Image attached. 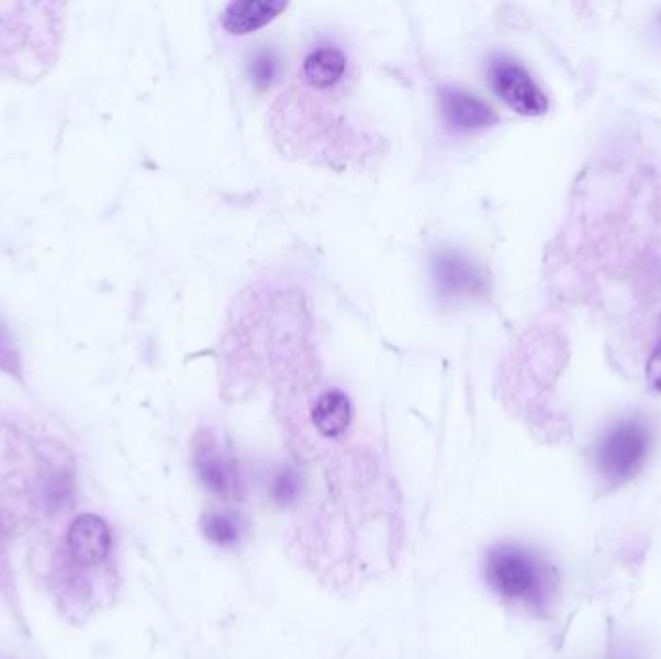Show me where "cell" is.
<instances>
[{
	"label": "cell",
	"mask_w": 661,
	"mask_h": 659,
	"mask_svg": "<svg viewBox=\"0 0 661 659\" xmlns=\"http://www.w3.org/2000/svg\"><path fill=\"white\" fill-rule=\"evenodd\" d=\"M65 4H0V80H40L63 43Z\"/></svg>",
	"instance_id": "1"
},
{
	"label": "cell",
	"mask_w": 661,
	"mask_h": 659,
	"mask_svg": "<svg viewBox=\"0 0 661 659\" xmlns=\"http://www.w3.org/2000/svg\"><path fill=\"white\" fill-rule=\"evenodd\" d=\"M485 577L490 587L507 600L538 605L546 597V571L538 557L523 547H493L485 561Z\"/></svg>",
	"instance_id": "2"
},
{
	"label": "cell",
	"mask_w": 661,
	"mask_h": 659,
	"mask_svg": "<svg viewBox=\"0 0 661 659\" xmlns=\"http://www.w3.org/2000/svg\"><path fill=\"white\" fill-rule=\"evenodd\" d=\"M650 449V429L642 420H623L597 447V465L612 485L629 482L645 465Z\"/></svg>",
	"instance_id": "3"
},
{
	"label": "cell",
	"mask_w": 661,
	"mask_h": 659,
	"mask_svg": "<svg viewBox=\"0 0 661 659\" xmlns=\"http://www.w3.org/2000/svg\"><path fill=\"white\" fill-rule=\"evenodd\" d=\"M490 81L495 93L516 113L525 116H541L548 113V97L525 66L515 60L505 57L493 58L490 65Z\"/></svg>",
	"instance_id": "4"
},
{
	"label": "cell",
	"mask_w": 661,
	"mask_h": 659,
	"mask_svg": "<svg viewBox=\"0 0 661 659\" xmlns=\"http://www.w3.org/2000/svg\"><path fill=\"white\" fill-rule=\"evenodd\" d=\"M194 467L202 482L219 495L234 498L240 490L238 468L226 455L213 432H200L194 439Z\"/></svg>",
	"instance_id": "5"
},
{
	"label": "cell",
	"mask_w": 661,
	"mask_h": 659,
	"mask_svg": "<svg viewBox=\"0 0 661 659\" xmlns=\"http://www.w3.org/2000/svg\"><path fill=\"white\" fill-rule=\"evenodd\" d=\"M66 547L80 567H98L111 551V528L101 516H76L66 534Z\"/></svg>",
	"instance_id": "6"
},
{
	"label": "cell",
	"mask_w": 661,
	"mask_h": 659,
	"mask_svg": "<svg viewBox=\"0 0 661 659\" xmlns=\"http://www.w3.org/2000/svg\"><path fill=\"white\" fill-rule=\"evenodd\" d=\"M439 105L445 122L460 132L492 129L500 122V116L492 107L464 89L441 88Z\"/></svg>",
	"instance_id": "7"
},
{
	"label": "cell",
	"mask_w": 661,
	"mask_h": 659,
	"mask_svg": "<svg viewBox=\"0 0 661 659\" xmlns=\"http://www.w3.org/2000/svg\"><path fill=\"white\" fill-rule=\"evenodd\" d=\"M434 277L445 297L484 294L485 277L470 259L457 252H441L434 259Z\"/></svg>",
	"instance_id": "8"
},
{
	"label": "cell",
	"mask_w": 661,
	"mask_h": 659,
	"mask_svg": "<svg viewBox=\"0 0 661 659\" xmlns=\"http://www.w3.org/2000/svg\"><path fill=\"white\" fill-rule=\"evenodd\" d=\"M287 10L282 0H236L226 7L221 24L231 35H250L258 32Z\"/></svg>",
	"instance_id": "9"
},
{
	"label": "cell",
	"mask_w": 661,
	"mask_h": 659,
	"mask_svg": "<svg viewBox=\"0 0 661 659\" xmlns=\"http://www.w3.org/2000/svg\"><path fill=\"white\" fill-rule=\"evenodd\" d=\"M314 424L320 434L325 437H339L347 432L350 418H352V406L347 394L343 391H327L315 402Z\"/></svg>",
	"instance_id": "10"
},
{
	"label": "cell",
	"mask_w": 661,
	"mask_h": 659,
	"mask_svg": "<svg viewBox=\"0 0 661 659\" xmlns=\"http://www.w3.org/2000/svg\"><path fill=\"white\" fill-rule=\"evenodd\" d=\"M347 70V57L339 48H315L304 60V76L315 89H329L339 83Z\"/></svg>",
	"instance_id": "11"
},
{
	"label": "cell",
	"mask_w": 661,
	"mask_h": 659,
	"mask_svg": "<svg viewBox=\"0 0 661 659\" xmlns=\"http://www.w3.org/2000/svg\"><path fill=\"white\" fill-rule=\"evenodd\" d=\"M203 534L205 538L219 547H233L240 539V528L233 516L223 513H210L203 516Z\"/></svg>",
	"instance_id": "12"
},
{
	"label": "cell",
	"mask_w": 661,
	"mask_h": 659,
	"mask_svg": "<svg viewBox=\"0 0 661 659\" xmlns=\"http://www.w3.org/2000/svg\"><path fill=\"white\" fill-rule=\"evenodd\" d=\"M279 70V63L271 51H258L250 63V76L254 86L266 89L271 86Z\"/></svg>",
	"instance_id": "13"
},
{
	"label": "cell",
	"mask_w": 661,
	"mask_h": 659,
	"mask_svg": "<svg viewBox=\"0 0 661 659\" xmlns=\"http://www.w3.org/2000/svg\"><path fill=\"white\" fill-rule=\"evenodd\" d=\"M300 493V480L299 476L294 474L292 470H282L281 474L275 478L273 488H271V495H273L277 503L281 505H289L294 499L299 498Z\"/></svg>",
	"instance_id": "14"
},
{
	"label": "cell",
	"mask_w": 661,
	"mask_h": 659,
	"mask_svg": "<svg viewBox=\"0 0 661 659\" xmlns=\"http://www.w3.org/2000/svg\"><path fill=\"white\" fill-rule=\"evenodd\" d=\"M0 370L7 371L10 376H20L22 371L20 354L10 337L9 330L2 323H0Z\"/></svg>",
	"instance_id": "15"
},
{
	"label": "cell",
	"mask_w": 661,
	"mask_h": 659,
	"mask_svg": "<svg viewBox=\"0 0 661 659\" xmlns=\"http://www.w3.org/2000/svg\"><path fill=\"white\" fill-rule=\"evenodd\" d=\"M646 379H648V386L652 387L653 391L661 393V338L653 348L652 356L648 358V364H646Z\"/></svg>",
	"instance_id": "16"
}]
</instances>
